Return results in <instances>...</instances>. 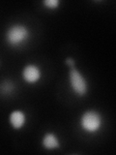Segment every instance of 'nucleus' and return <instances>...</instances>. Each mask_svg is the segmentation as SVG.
<instances>
[{"label":"nucleus","instance_id":"obj_1","mask_svg":"<svg viewBox=\"0 0 116 155\" xmlns=\"http://www.w3.org/2000/svg\"><path fill=\"white\" fill-rule=\"evenodd\" d=\"M30 38V30L23 23H13L5 32V40L11 47H21Z\"/></svg>","mask_w":116,"mask_h":155},{"label":"nucleus","instance_id":"obj_2","mask_svg":"<svg viewBox=\"0 0 116 155\" xmlns=\"http://www.w3.org/2000/svg\"><path fill=\"white\" fill-rule=\"evenodd\" d=\"M79 125L86 134L98 133L103 126V116L95 110H85L79 118Z\"/></svg>","mask_w":116,"mask_h":155},{"label":"nucleus","instance_id":"obj_3","mask_svg":"<svg viewBox=\"0 0 116 155\" xmlns=\"http://www.w3.org/2000/svg\"><path fill=\"white\" fill-rule=\"evenodd\" d=\"M68 77L72 91L79 97L85 96L88 92V81L85 76L76 67H72L70 68Z\"/></svg>","mask_w":116,"mask_h":155},{"label":"nucleus","instance_id":"obj_4","mask_svg":"<svg viewBox=\"0 0 116 155\" xmlns=\"http://www.w3.org/2000/svg\"><path fill=\"white\" fill-rule=\"evenodd\" d=\"M21 77L23 81L29 84H34L41 80L42 70L38 65L34 63H29L23 67L21 71Z\"/></svg>","mask_w":116,"mask_h":155},{"label":"nucleus","instance_id":"obj_5","mask_svg":"<svg viewBox=\"0 0 116 155\" xmlns=\"http://www.w3.org/2000/svg\"><path fill=\"white\" fill-rule=\"evenodd\" d=\"M9 124L14 130H19L26 124V114L23 110H14L9 114Z\"/></svg>","mask_w":116,"mask_h":155},{"label":"nucleus","instance_id":"obj_6","mask_svg":"<svg viewBox=\"0 0 116 155\" xmlns=\"http://www.w3.org/2000/svg\"><path fill=\"white\" fill-rule=\"evenodd\" d=\"M42 145L47 150H55L60 147V140L55 133L47 132L43 136Z\"/></svg>","mask_w":116,"mask_h":155},{"label":"nucleus","instance_id":"obj_7","mask_svg":"<svg viewBox=\"0 0 116 155\" xmlns=\"http://www.w3.org/2000/svg\"><path fill=\"white\" fill-rule=\"evenodd\" d=\"M14 90V84L11 81H3L0 84V94L7 96L12 94V92Z\"/></svg>","mask_w":116,"mask_h":155},{"label":"nucleus","instance_id":"obj_8","mask_svg":"<svg viewBox=\"0 0 116 155\" xmlns=\"http://www.w3.org/2000/svg\"><path fill=\"white\" fill-rule=\"evenodd\" d=\"M43 5L48 10H56L60 6L59 0H45L43 1Z\"/></svg>","mask_w":116,"mask_h":155},{"label":"nucleus","instance_id":"obj_9","mask_svg":"<svg viewBox=\"0 0 116 155\" xmlns=\"http://www.w3.org/2000/svg\"><path fill=\"white\" fill-rule=\"evenodd\" d=\"M65 63H66V64H67L68 66H69L70 68L76 67V61H75L74 58H72V57H68V58H66Z\"/></svg>","mask_w":116,"mask_h":155}]
</instances>
